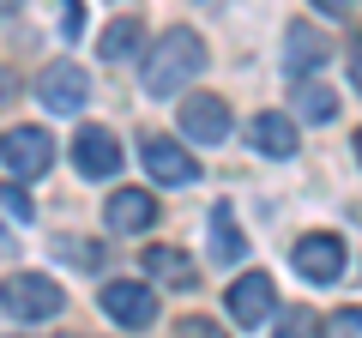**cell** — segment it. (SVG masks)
<instances>
[{"label":"cell","mask_w":362,"mask_h":338,"mask_svg":"<svg viewBox=\"0 0 362 338\" xmlns=\"http://www.w3.org/2000/svg\"><path fill=\"white\" fill-rule=\"evenodd\" d=\"M206 73V42H199V30L175 25L157 37V49L145 54V91L151 97H175L181 85H194V78Z\"/></svg>","instance_id":"1"},{"label":"cell","mask_w":362,"mask_h":338,"mask_svg":"<svg viewBox=\"0 0 362 338\" xmlns=\"http://www.w3.org/2000/svg\"><path fill=\"white\" fill-rule=\"evenodd\" d=\"M0 308L30 326V320H54V314L66 308V296H61V284L42 278V272H13L6 284H0Z\"/></svg>","instance_id":"2"},{"label":"cell","mask_w":362,"mask_h":338,"mask_svg":"<svg viewBox=\"0 0 362 338\" xmlns=\"http://www.w3.org/2000/svg\"><path fill=\"white\" fill-rule=\"evenodd\" d=\"M103 314L115 326H127V332H145L157 320V290L133 284V278H115V284H103Z\"/></svg>","instance_id":"3"},{"label":"cell","mask_w":362,"mask_h":338,"mask_svg":"<svg viewBox=\"0 0 362 338\" xmlns=\"http://www.w3.org/2000/svg\"><path fill=\"white\" fill-rule=\"evenodd\" d=\"M37 97L54 109V115H73V109L90 103V73H85V66H73V61H49V66H42V78H37Z\"/></svg>","instance_id":"4"},{"label":"cell","mask_w":362,"mask_h":338,"mask_svg":"<svg viewBox=\"0 0 362 338\" xmlns=\"http://www.w3.org/2000/svg\"><path fill=\"white\" fill-rule=\"evenodd\" d=\"M0 157H6V169H13L18 182H37L42 169L54 163V139L42 127H13L6 139H0Z\"/></svg>","instance_id":"5"},{"label":"cell","mask_w":362,"mask_h":338,"mask_svg":"<svg viewBox=\"0 0 362 338\" xmlns=\"http://www.w3.org/2000/svg\"><path fill=\"white\" fill-rule=\"evenodd\" d=\"M181 133L194 145H223V133H230V103H223V97H206V91L181 97Z\"/></svg>","instance_id":"6"},{"label":"cell","mask_w":362,"mask_h":338,"mask_svg":"<svg viewBox=\"0 0 362 338\" xmlns=\"http://www.w3.org/2000/svg\"><path fill=\"white\" fill-rule=\"evenodd\" d=\"M73 163H78V175L103 182V175H115V169H121V139L109 127H78L73 133Z\"/></svg>","instance_id":"7"},{"label":"cell","mask_w":362,"mask_h":338,"mask_svg":"<svg viewBox=\"0 0 362 338\" xmlns=\"http://www.w3.org/2000/svg\"><path fill=\"white\" fill-rule=\"evenodd\" d=\"M296 272L308 278V284H332L338 272H344V242H338L332 230H314L296 242Z\"/></svg>","instance_id":"8"},{"label":"cell","mask_w":362,"mask_h":338,"mask_svg":"<svg viewBox=\"0 0 362 338\" xmlns=\"http://www.w3.org/2000/svg\"><path fill=\"white\" fill-rule=\"evenodd\" d=\"M272 308H278V284H272L266 272H242V278L230 284V314H235L242 326H259Z\"/></svg>","instance_id":"9"},{"label":"cell","mask_w":362,"mask_h":338,"mask_svg":"<svg viewBox=\"0 0 362 338\" xmlns=\"http://www.w3.org/2000/svg\"><path fill=\"white\" fill-rule=\"evenodd\" d=\"M103 223H109V230H121V235H139V230H151V223H157V199L145 194V187H121V194H109Z\"/></svg>","instance_id":"10"},{"label":"cell","mask_w":362,"mask_h":338,"mask_svg":"<svg viewBox=\"0 0 362 338\" xmlns=\"http://www.w3.org/2000/svg\"><path fill=\"white\" fill-rule=\"evenodd\" d=\"M139 157H145V169H151V182H169V187H187L199 175V163L181 151V145H169V139H145Z\"/></svg>","instance_id":"11"},{"label":"cell","mask_w":362,"mask_h":338,"mask_svg":"<svg viewBox=\"0 0 362 338\" xmlns=\"http://www.w3.org/2000/svg\"><path fill=\"white\" fill-rule=\"evenodd\" d=\"M247 145H254L259 157H296V121L278 115V109H266V115L247 121Z\"/></svg>","instance_id":"12"},{"label":"cell","mask_w":362,"mask_h":338,"mask_svg":"<svg viewBox=\"0 0 362 338\" xmlns=\"http://www.w3.org/2000/svg\"><path fill=\"white\" fill-rule=\"evenodd\" d=\"M326 54H332V49H326V37H320V30H308V25H290V37H284V66H290V73H320V66H326Z\"/></svg>","instance_id":"13"},{"label":"cell","mask_w":362,"mask_h":338,"mask_svg":"<svg viewBox=\"0 0 362 338\" xmlns=\"http://www.w3.org/2000/svg\"><path fill=\"white\" fill-rule=\"evenodd\" d=\"M145 272H151L157 284H175V290H194L199 284L194 260H187L181 247H145Z\"/></svg>","instance_id":"14"},{"label":"cell","mask_w":362,"mask_h":338,"mask_svg":"<svg viewBox=\"0 0 362 338\" xmlns=\"http://www.w3.org/2000/svg\"><path fill=\"white\" fill-rule=\"evenodd\" d=\"M247 254V242H242V230H235V218H230V206H218L211 211V260L218 266H235Z\"/></svg>","instance_id":"15"},{"label":"cell","mask_w":362,"mask_h":338,"mask_svg":"<svg viewBox=\"0 0 362 338\" xmlns=\"http://www.w3.org/2000/svg\"><path fill=\"white\" fill-rule=\"evenodd\" d=\"M139 54V18H115L103 30V61H133Z\"/></svg>","instance_id":"16"},{"label":"cell","mask_w":362,"mask_h":338,"mask_svg":"<svg viewBox=\"0 0 362 338\" xmlns=\"http://www.w3.org/2000/svg\"><path fill=\"white\" fill-rule=\"evenodd\" d=\"M296 115L314 121V127H326V121L338 115V97L326 91V85H302V91H296Z\"/></svg>","instance_id":"17"},{"label":"cell","mask_w":362,"mask_h":338,"mask_svg":"<svg viewBox=\"0 0 362 338\" xmlns=\"http://www.w3.org/2000/svg\"><path fill=\"white\" fill-rule=\"evenodd\" d=\"M54 254H61L66 266H78V272H97V266H103V242H90V235H61Z\"/></svg>","instance_id":"18"},{"label":"cell","mask_w":362,"mask_h":338,"mask_svg":"<svg viewBox=\"0 0 362 338\" xmlns=\"http://www.w3.org/2000/svg\"><path fill=\"white\" fill-rule=\"evenodd\" d=\"M326 332V320L314 308H284L278 314V338H320Z\"/></svg>","instance_id":"19"},{"label":"cell","mask_w":362,"mask_h":338,"mask_svg":"<svg viewBox=\"0 0 362 338\" xmlns=\"http://www.w3.org/2000/svg\"><path fill=\"white\" fill-rule=\"evenodd\" d=\"M326 332H332V338H362V308H338Z\"/></svg>","instance_id":"20"},{"label":"cell","mask_w":362,"mask_h":338,"mask_svg":"<svg viewBox=\"0 0 362 338\" xmlns=\"http://www.w3.org/2000/svg\"><path fill=\"white\" fill-rule=\"evenodd\" d=\"M0 206L13 211V218H25V223H30V199H25V182H13V187H0Z\"/></svg>","instance_id":"21"},{"label":"cell","mask_w":362,"mask_h":338,"mask_svg":"<svg viewBox=\"0 0 362 338\" xmlns=\"http://www.w3.org/2000/svg\"><path fill=\"white\" fill-rule=\"evenodd\" d=\"M61 30H66V37L85 30V0H61Z\"/></svg>","instance_id":"22"},{"label":"cell","mask_w":362,"mask_h":338,"mask_svg":"<svg viewBox=\"0 0 362 338\" xmlns=\"http://www.w3.org/2000/svg\"><path fill=\"white\" fill-rule=\"evenodd\" d=\"M175 332H181V338H223V332H218V326H211V320H181Z\"/></svg>","instance_id":"23"},{"label":"cell","mask_w":362,"mask_h":338,"mask_svg":"<svg viewBox=\"0 0 362 338\" xmlns=\"http://www.w3.org/2000/svg\"><path fill=\"white\" fill-rule=\"evenodd\" d=\"M350 85L362 91V37H356V49H350Z\"/></svg>","instance_id":"24"},{"label":"cell","mask_w":362,"mask_h":338,"mask_svg":"<svg viewBox=\"0 0 362 338\" xmlns=\"http://www.w3.org/2000/svg\"><path fill=\"white\" fill-rule=\"evenodd\" d=\"M344 6H350V0H320V13H332V18L344 13Z\"/></svg>","instance_id":"25"},{"label":"cell","mask_w":362,"mask_h":338,"mask_svg":"<svg viewBox=\"0 0 362 338\" xmlns=\"http://www.w3.org/2000/svg\"><path fill=\"white\" fill-rule=\"evenodd\" d=\"M18 13V0H0V18H13Z\"/></svg>","instance_id":"26"},{"label":"cell","mask_w":362,"mask_h":338,"mask_svg":"<svg viewBox=\"0 0 362 338\" xmlns=\"http://www.w3.org/2000/svg\"><path fill=\"white\" fill-rule=\"evenodd\" d=\"M350 145H356V163H362V133H356V139H350Z\"/></svg>","instance_id":"27"},{"label":"cell","mask_w":362,"mask_h":338,"mask_svg":"<svg viewBox=\"0 0 362 338\" xmlns=\"http://www.w3.org/2000/svg\"><path fill=\"white\" fill-rule=\"evenodd\" d=\"M13 338H30V332H13Z\"/></svg>","instance_id":"28"}]
</instances>
